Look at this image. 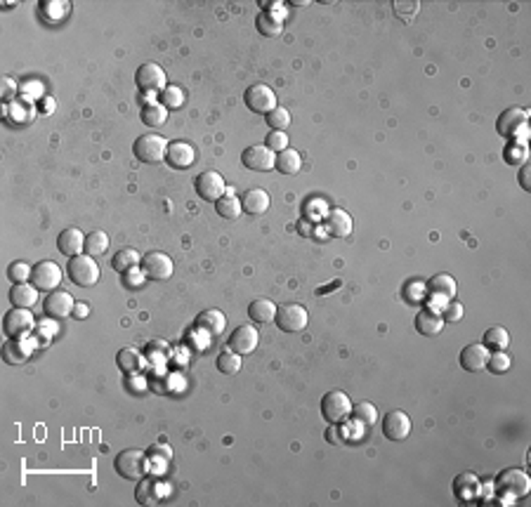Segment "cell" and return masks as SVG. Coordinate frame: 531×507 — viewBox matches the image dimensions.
<instances>
[{"instance_id":"1","label":"cell","mask_w":531,"mask_h":507,"mask_svg":"<svg viewBox=\"0 0 531 507\" xmlns=\"http://www.w3.org/2000/svg\"><path fill=\"white\" fill-rule=\"evenodd\" d=\"M168 139L161 137V135H154V132H146V135H139L133 144V154L135 159L139 163H149V166H156V163L166 161V154H168Z\"/></svg>"},{"instance_id":"2","label":"cell","mask_w":531,"mask_h":507,"mask_svg":"<svg viewBox=\"0 0 531 507\" xmlns=\"http://www.w3.org/2000/svg\"><path fill=\"white\" fill-rule=\"evenodd\" d=\"M116 472L128 481H139L142 477H146V470H149V460H146V453L139 448H126L116 455L114 460Z\"/></svg>"},{"instance_id":"3","label":"cell","mask_w":531,"mask_h":507,"mask_svg":"<svg viewBox=\"0 0 531 507\" xmlns=\"http://www.w3.org/2000/svg\"><path fill=\"white\" fill-rule=\"evenodd\" d=\"M352 401L349 397L340 390L326 392L324 399H321V415H324L326 422L331 425H342L347 418H352Z\"/></svg>"},{"instance_id":"4","label":"cell","mask_w":531,"mask_h":507,"mask_svg":"<svg viewBox=\"0 0 531 507\" xmlns=\"http://www.w3.org/2000/svg\"><path fill=\"white\" fill-rule=\"evenodd\" d=\"M66 272H69L71 284L81 286V288H90V286H95L99 281V274H102L97 260L90 257V255L69 257V267H66Z\"/></svg>"},{"instance_id":"5","label":"cell","mask_w":531,"mask_h":507,"mask_svg":"<svg viewBox=\"0 0 531 507\" xmlns=\"http://www.w3.org/2000/svg\"><path fill=\"white\" fill-rule=\"evenodd\" d=\"M496 488H499L505 498H524L531 488V481L524 470L508 467V470H503L501 475L496 477Z\"/></svg>"},{"instance_id":"6","label":"cell","mask_w":531,"mask_h":507,"mask_svg":"<svg viewBox=\"0 0 531 507\" xmlns=\"http://www.w3.org/2000/svg\"><path fill=\"white\" fill-rule=\"evenodd\" d=\"M194 189L199 194L201 201L215 203L218 199H222L227 194V184H224V177L218 170H203L199 177L194 179Z\"/></svg>"},{"instance_id":"7","label":"cell","mask_w":531,"mask_h":507,"mask_svg":"<svg viewBox=\"0 0 531 507\" xmlns=\"http://www.w3.org/2000/svg\"><path fill=\"white\" fill-rule=\"evenodd\" d=\"M244 101L248 104V109H251L253 114H264V116L279 106L276 104V92L269 86H264V83L248 86V90L244 92Z\"/></svg>"},{"instance_id":"8","label":"cell","mask_w":531,"mask_h":507,"mask_svg":"<svg viewBox=\"0 0 531 507\" xmlns=\"http://www.w3.org/2000/svg\"><path fill=\"white\" fill-rule=\"evenodd\" d=\"M276 326L279 330H286V333H300V330L307 328L309 314L302 304H284V307L276 309Z\"/></svg>"},{"instance_id":"9","label":"cell","mask_w":531,"mask_h":507,"mask_svg":"<svg viewBox=\"0 0 531 507\" xmlns=\"http://www.w3.org/2000/svg\"><path fill=\"white\" fill-rule=\"evenodd\" d=\"M135 83H137V88L142 90L144 95H154L166 90L168 78L161 66L154 64V61H146V64L139 66L137 73H135Z\"/></svg>"},{"instance_id":"10","label":"cell","mask_w":531,"mask_h":507,"mask_svg":"<svg viewBox=\"0 0 531 507\" xmlns=\"http://www.w3.org/2000/svg\"><path fill=\"white\" fill-rule=\"evenodd\" d=\"M61 269L57 262L52 260H41L31 267V284L38 290H57L61 284Z\"/></svg>"},{"instance_id":"11","label":"cell","mask_w":531,"mask_h":507,"mask_svg":"<svg viewBox=\"0 0 531 507\" xmlns=\"http://www.w3.org/2000/svg\"><path fill=\"white\" fill-rule=\"evenodd\" d=\"M33 314L29 309H19V307H12L8 314L3 317V333L8 337H26L33 330Z\"/></svg>"},{"instance_id":"12","label":"cell","mask_w":531,"mask_h":507,"mask_svg":"<svg viewBox=\"0 0 531 507\" xmlns=\"http://www.w3.org/2000/svg\"><path fill=\"white\" fill-rule=\"evenodd\" d=\"M142 274L151 281H168L173 276V260L171 255L161 250H151L142 257Z\"/></svg>"},{"instance_id":"13","label":"cell","mask_w":531,"mask_h":507,"mask_svg":"<svg viewBox=\"0 0 531 507\" xmlns=\"http://www.w3.org/2000/svg\"><path fill=\"white\" fill-rule=\"evenodd\" d=\"M527 121H529L527 111L519 109V106H510V109H505L499 116V121H496V130H499V135H503V137L515 139L517 132H522L524 128H527Z\"/></svg>"},{"instance_id":"14","label":"cell","mask_w":531,"mask_h":507,"mask_svg":"<svg viewBox=\"0 0 531 507\" xmlns=\"http://www.w3.org/2000/svg\"><path fill=\"white\" fill-rule=\"evenodd\" d=\"M258 342H260V333L255 330V326L244 324V326H239L236 330H231L227 349L241 354V357H248V354H253L258 349Z\"/></svg>"},{"instance_id":"15","label":"cell","mask_w":531,"mask_h":507,"mask_svg":"<svg viewBox=\"0 0 531 507\" xmlns=\"http://www.w3.org/2000/svg\"><path fill=\"white\" fill-rule=\"evenodd\" d=\"M274 161H276V154L272 149H267L264 144H253L241 154V163H244L248 170H255V172L272 170Z\"/></svg>"},{"instance_id":"16","label":"cell","mask_w":531,"mask_h":507,"mask_svg":"<svg viewBox=\"0 0 531 507\" xmlns=\"http://www.w3.org/2000/svg\"><path fill=\"white\" fill-rule=\"evenodd\" d=\"M380 427H383V435H385L389 441H404V439L411 435V418L404 410H389L385 418H383Z\"/></svg>"},{"instance_id":"17","label":"cell","mask_w":531,"mask_h":507,"mask_svg":"<svg viewBox=\"0 0 531 507\" xmlns=\"http://www.w3.org/2000/svg\"><path fill=\"white\" fill-rule=\"evenodd\" d=\"M73 307H76L73 297L66 290H59V288L57 290H50V295L45 297V302H43V312L48 314L50 319L69 317V314H73Z\"/></svg>"},{"instance_id":"18","label":"cell","mask_w":531,"mask_h":507,"mask_svg":"<svg viewBox=\"0 0 531 507\" xmlns=\"http://www.w3.org/2000/svg\"><path fill=\"white\" fill-rule=\"evenodd\" d=\"M166 163L175 170H187L196 163V149L189 142H171L168 144V154H166Z\"/></svg>"},{"instance_id":"19","label":"cell","mask_w":531,"mask_h":507,"mask_svg":"<svg viewBox=\"0 0 531 507\" xmlns=\"http://www.w3.org/2000/svg\"><path fill=\"white\" fill-rule=\"evenodd\" d=\"M324 227H326V234L333 236V239H347L352 234V217H349L347 210L342 208H333L324 215Z\"/></svg>"},{"instance_id":"20","label":"cell","mask_w":531,"mask_h":507,"mask_svg":"<svg viewBox=\"0 0 531 507\" xmlns=\"http://www.w3.org/2000/svg\"><path fill=\"white\" fill-rule=\"evenodd\" d=\"M491 349H487L482 342H474V345L463 347L461 352V368L467 370V373H479V370L487 368Z\"/></svg>"},{"instance_id":"21","label":"cell","mask_w":531,"mask_h":507,"mask_svg":"<svg viewBox=\"0 0 531 507\" xmlns=\"http://www.w3.org/2000/svg\"><path fill=\"white\" fill-rule=\"evenodd\" d=\"M57 248H59L61 255H66V257L83 255V250H86V234L76 227L64 229V232L57 236Z\"/></svg>"},{"instance_id":"22","label":"cell","mask_w":531,"mask_h":507,"mask_svg":"<svg viewBox=\"0 0 531 507\" xmlns=\"http://www.w3.org/2000/svg\"><path fill=\"white\" fill-rule=\"evenodd\" d=\"M269 194L264 189H248L244 196H241V208L248 215L258 217V215H264L269 210Z\"/></svg>"},{"instance_id":"23","label":"cell","mask_w":531,"mask_h":507,"mask_svg":"<svg viewBox=\"0 0 531 507\" xmlns=\"http://www.w3.org/2000/svg\"><path fill=\"white\" fill-rule=\"evenodd\" d=\"M194 326L211 335H220L224 328H227V317H224L220 309H206V312H201L199 317H196Z\"/></svg>"},{"instance_id":"24","label":"cell","mask_w":531,"mask_h":507,"mask_svg":"<svg viewBox=\"0 0 531 507\" xmlns=\"http://www.w3.org/2000/svg\"><path fill=\"white\" fill-rule=\"evenodd\" d=\"M442 328H444L442 314H434L432 309H423V312H418V317H416V330H418L421 335H427V337L439 335V333H442Z\"/></svg>"},{"instance_id":"25","label":"cell","mask_w":531,"mask_h":507,"mask_svg":"<svg viewBox=\"0 0 531 507\" xmlns=\"http://www.w3.org/2000/svg\"><path fill=\"white\" fill-rule=\"evenodd\" d=\"M10 302H12V307L31 309L38 302V288L33 284H15L10 288Z\"/></svg>"},{"instance_id":"26","label":"cell","mask_w":531,"mask_h":507,"mask_svg":"<svg viewBox=\"0 0 531 507\" xmlns=\"http://www.w3.org/2000/svg\"><path fill=\"white\" fill-rule=\"evenodd\" d=\"M276 304L272 300H267V297H258V300H253L251 304H248V317H251L255 324H269V321H274L276 317Z\"/></svg>"},{"instance_id":"27","label":"cell","mask_w":531,"mask_h":507,"mask_svg":"<svg viewBox=\"0 0 531 507\" xmlns=\"http://www.w3.org/2000/svg\"><path fill=\"white\" fill-rule=\"evenodd\" d=\"M29 354H31V349L21 342V337L19 340H17V337H10V340L3 345V361L10 364V366L24 364L26 359H29Z\"/></svg>"},{"instance_id":"28","label":"cell","mask_w":531,"mask_h":507,"mask_svg":"<svg viewBox=\"0 0 531 507\" xmlns=\"http://www.w3.org/2000/svg\"><path fill=\"white\" fill-rule=\"evenodd\" d=\"M274 168L281 175H296V172H300L302 159H300V154H298L296 149H291V146H288V149H284V151H279V154H276Z\"/></svg>"},{"instance_id":"29","label":"cell","mask_w":531,"mask_h":507,"mask_svg":"<svg viewBox=\"0 0 531 507\" xmlns=\"http://www.w3.org/2000/svg\"><path fill=\"white\" fill-rule=\"evenodd\" d=\"M215 212L224 219H236L241 212H244V208H241V196H236L234 191H227L222 199L215 201Z\"/></svg>"},{"instance_id":"30","label":"cell","mask_w":531,"mask_h":507,"mask_svg":"<svg viewBox=\"0 0 531 507\" xmlns=\"http://www.w3.org/2000/svg\"><path fill=\"white\" fill-rule=\"evenodd\" d=\"M137 264H142V257H139V252L135 250V248H123V250H118L114 257H111V267H114V272L118 274H126L130 272V269H135Z\"/></svg>"},{"instance_id":"31","label":"cell","mask_w":531,"mask_h":507,"mask_svg":"<svg viewBox=\"0 0 531 507\" xmlns=\"http://www.w3.org/2000/svg\"><path fill=\"white\" fill-rule=\"evenodd\" d=\"M161 498V491H158V481H154L151 477H142L135 488V500L139 505H154Z\"/></svg>"},{"instance_id":"32","label":"cell","mask_w":531,"mask_h":507,"mask_svg":"<svg viewBox=\"0 0 531 507\" xmlns=\"http://www.w3.org/2000/svg\"><path fill=\"white\" fill-rule=\"evenodd\" d=\"M139 118H142L144 126L158 128V126H163V123L168 121V109L161 104V101H149V104L142 106V111H139Z\"/></svg>"},{"instance_id":"33","label":"cell","mask_w":531,"mask_h":507,"mask_svg":"<svg viewBox=\"0 0 531 507\" xmlns=\"http://www.w3.org/2000/svg\"><path fill=\"white\" fill-rule=\"evenodd\" d=\"M487 349H494V352H501V349H508L510 345V333H508L503 326H491V328L484 333V342Z\"/></svg>"},{"instance_id":"34","label":"cell","mask_w":531,"mask_h":507,"mask_svg":"<svg viewBox=\"0 0 531 507\" xmlns=\"http://www.w3.org/2000/svg\"><path fill=\"white\" fill-rule=\"evenodd\" d=\"M106 250H109V236H106L104 232L95 229L93 234L86 236V255L99 257V255H104Z\"/></svg>"},{"instance_id":"35","label":"cell","mask_w":531,"mask_h":507,"mask_svg":"<svg viewBox=\"0 0 531 507\" xmlns=\"http://www.w3.org/2000/svg\"><path fill=\"white\" fill-rule=\"evenodd\" d=\"M352 418L364 427H374L378 422V410L371 401H359L352 406Z\"/></svg>"},{"instance_id":"36","label":"cell","mask_w":531,"mask_h":507,"mask_svg":"<svg viewBox=\"0 0 531 507\" xmlns=\"http://www.w3.org/2000/svg\"><path fill=\"white\" fill-rule=\"evenodd\" d=\"M427 288L430 292H437V295H444V297H454L456 295V281L451 274H437L427 281Z\"/></svg>"},{"instance_id":"37","label":"cell","mask_w":531,"mask_h":507,"mask_svg":"<svg viewBox=\"0 0 531 507\" xmlns=\"http://www.w3.org/2000/svg\"><path fill=\"white\" fill-rule=\"evenodd\" d=\"M116 364H118V368H121L123 373H137V370L142 368V357H139L135 349L126 347V349L118 352Z\"/></svg>"},{"instance_id":"38","label":"cell","mask_w":531,"mask_h":507,"mask_svg":"<svg viewBox=\"0 0 531 507\" xmlns=\"http://www.w3.org/2000/svg\"><path fill=\"white\" fill-rule=\"evenodd\" d=\"M479 488V479L474 475H461L454 479V493L458 498H470V495H477Z\"/></svg>"},{"instance_id":"39","label":"cell","mask_w":531,"mask_h":507,"mask_svg":"<svg viewBox=\"0 0 531 507\" xmlns=\"http://www.w3.org/2000/svg\"><path fill=\"white\" fill-rule=\"evenodd\" d=\"M215 366H218V370L222 375L239 373V370H241V354H236V352H231V349H227V352H222L218 357Z\"/></svg>"},{"instance_id":"40","label":"cell","mask_w":531,"mask_h":507,"mask_svg":"<svg viewBox=\"0 0 531 507\" xmlns=\"http://www.w3.org/2000/svg\"><path fill=\"white\" fill-rule=\"evenodd\" d=\"M255 26L262 36H279L281 33V19H276L272 12H260L255 19Z\"/></svg>"},{"instance_id":"41","label":"cell","mask_w":531,"mask_h":507,"mask_svg":"<svg viewBox=\"0 0 531 507\" xmlns=\"http://www.w3.org/2000/svg\"><path fill=\"white\" fill-rule=\"evenodd\" d=\"M267 126L272 128V130H284L291 126V114H288V109H284V106H276L274 111H269L267 114Z\"/></svg>"},{"instance_id":"42","label":"cell","mask_w":531,"mask_h":507,"mask_svg":"<svg viewBox=\"0 0 531 507\" xmlns=\"http://www.w3.org/2000/svg\"><path fill=\"white\" fill-rule=\"evenodd\" d=\"M161 104L166 106V109H180V106L184 104V92L175 86H168L161 92Z\"/></svg>"},{"instance_id":"43","label":"cell","mask_w":531,"mask_h":507,"mask_svg":"<svg viewBox=\"0 0 531 507\" xmlns=\"http://www.w3.org/2000/svg\"><path fill=\"white\" fill-rule=\"evenodd\" d=\"M510 357H508L505 352H494V354H489V361H487V370H491V373H505L508 368H510Z\"/></svg>"},{"instance_id":"44","label":"cell","mask_w":531,"mask_h":507,"mask_svg":"<svg viewBox=\"0 0 531 507\" xmlns=\"http://www.w3.org/2000/svg\"><path fill=\"white\" fill-rule=\"evenodd\" d=\"M66 10H69V5H66V3H57V0H48V3L41 5L43 17H45V19H50V21L61 19V17L66 14Z\"/></svg>"},{"instance_id":"45","label":"cell","mask_w":531,"mask_h":507,"mask_svg":"<svg viewBox=\"0 0 531 507\" xmlns=\"http://www.w3.org/2000/svg\"><path fill=\"white\" fill-rule=\"evenodd\" d=\"M8 276L12 284H26V279H31V267L26 262L17 260L8 267Z\"/></svg>"},{"instance_id":"46","label":"cell","mask_w":531,"mask_h":507,"mask_svg":"<svg viewBox=\"0 0 531 507\" xmlns=\"http://www.w3.org/2000/svg\"><path fill=\"white\" fill-rule=\"evenodd\" d=\"M264 146L279 154V151L288 149V135L284 130H272V132L267 135V139H264Z\"/></svg>"},{"instance_id":"47","label":"cell","mask_w":531,"mask_h":507,"mask_svg":"<svg viewBox=\"0 0 531 507\" xmlns=\"http://www.w3.org/2000/svg\"><path fill=\"white\" fill-rule=\"evenodd\" d=\"M505 159L510 166H519V163L527 161V146H524V142H519L517 149H512V146H508L505 149Z\"/></svg>"},{"instance_id":"48","label":"cell","mask_w":531,"mask_h":507,"mask_svg":"<svg viewBox=\"0 0 531 507\" xmlns=\"http://www.w3.org/2000/svg\"><path fill=\"white\" fill-rule=\"evenodd\" d=\"M442 319H444V324L446 321H461L463 319V304L461 302H449L446 304V309L442 312Z\"/></svg>"},{"instance_id":"49","label":"cell","mask_w":531,"mask_h":507,"mask_svg":"<svg viewBox=\"0 0 531 507\" xmlns=\"http://www.w3.org/2000/svg\"><path fill=\"white\" fill-rule=\"evenodd\" d=\"M324 437H326V441L329 444H342V430H340V425H329L326 427V432H324Z\"/></svg>"},{"instance_id":"50","label":"cell","mask_w":531,"mask_h":507,"mask_svg":"<svg viewBox=\"0 0 531 507\" xmlns=\"http://www.w3.org/2000/svg\"><path fill=\"white\" fill-rule=\"evenodd\" d=\"M529 172H531V166H529V163H522V168H519V187H522L524 191H531Z\"/></svg>"},{"instance_id":"51","label":"cell","mask_w":531,"mask_h":507,"mask_svg":"<svg viewBox=\"0 0 531 507\" xmlns=\"http://www.w3.org/2000/svg\"><path fill=\"white\" fill-rule=\"evenodd\" d=\"M15 92H17V83L10 76H5L3 78V99L10 101V99L15 97Z\"/></svg>"},{"instance_id":"52","label":"cell","mask_w":531,"mask_h":507,"mask_svg":"<svg viewBox=\"0 0 531 507\" xmlns=\"http://www.w3.org/2000/svg\"><path fill=\"white\" fill-rule=\"evenodd\" d=\"M88 314H90L88 304H76V307H73V317H76V319H86Z\"/></svg>"}]
</instances>
